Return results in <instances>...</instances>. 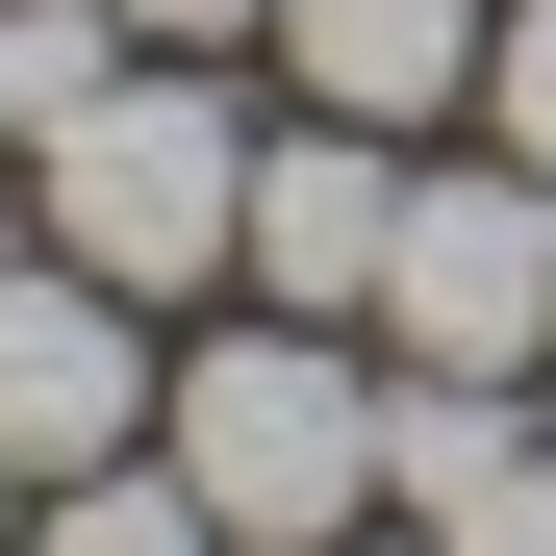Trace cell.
Returning <instances> with one entry per match:
<instances>
[{
    "label": "cell",
    "mask_w": 556,
    "mask_h": 556,
    "mask_svg": "<svg viewBox=\"0 0 556 556\" xmlns=\"http://www.w3.org/2000/svg\"><path fill=\"white\" fill-rule=\"evenodd\" d=\"M152 455L203 481L228 556H329L354 506H380V354L304 329V304H253V329H203V354L152 380Z\"/></svg>",
    "instance_id": "1"
},
{
    "label": "cell",
    "mask_w": 556,
    "mask_h": 556,
    "mask_svg": "<svg viewBox=\"0 0 556 556\" xmlns=\"http://www.w3.org/2000/svg\"><path fill=\"white\" fill-rule=\"evenodd\" d=\"M0 152H26V127H0Z\"/></svg>",
    "instance_id": "14"
},
{
    "label": "cell",
    "mask_w": 556,
    "mask_h": 556,
    "mask_svg": "<svg viewBox=\"0 0 556 556\" xmlns=\"http://www.w3.org/2000/svg\"><path fill=\"white\" fill-rule=\"evenodd\" d=\"M0 556H26V481H0Z\"/></svg>",
    "instance_id": "13"
},
{
    "label": "cell",
    "mask_w": 556,
    "mask_h": 556,
    "mask_svg": "<svg viewBox=\"0 0 556 556\" xmlns=\"http://www.w3.org/2000/svg\"><path fill=\"white\" fill-rule=\"evenodd\" d=\"M102 26H127V51H253L278 0H102Z\"/></svg>",
    "instance_id": "11"
},
{
    "label": "cell",
    "mask_w": 556,
    "mask_h": 556,
    "mask_svg": "<svg viewBox=\"0 0 556 556\" xmlns=\"http://www.w3.org/2000/svg\"><path fill=\"white\" fill-rule=\"evenodd\" d=\"M430 556H556V430H531V455H506V481H481V506H455Z\"/></svg>",
    "instance_id": "10"
},
{
    "label": "cell",
    "mask_w": 556,
    "mask_h": 556,
    "mask_svg": "<svg viewBox=\"0 0 556 556\" xmlns=\"http://www.w3.org/2000/svg\"><path fill=\"white\" fill-rule=\"evenodd\" d=\"M481 152L556 177V0H506V26H481Z\"/></svg>",
    "instance_id": "9"
},
{
    "label": "cell",
    "mask_w": 556,
    "mask_h": 556,
    "mask_svg": "<svg viewBox=\"0 0 556 556\" xmlns=\"http://www.w3.org/2000/svg\"><path fill=\"white\" fill-rule=\"evenodd\" d=\"M506 455H531V380H380V506L405 531H455Z\"/></svg>",
    "instance_id": "7"
},
{
    "label": "cell",
    "mask_w": 556,
    "mask_h": 556,
    "mask_svg": "<svg viewBox=\"0 0 556 556\" xmlns=\"http://www.w3.org/2000/svg\"><path fill=\"white\" fill-rule=\"evenodd\" d=\"M380 228H405V127H253V228H228V278L253 304H304V329H380Z\"/></svg>",
    "instance_id": "5"
},
{
    "label": "cell",
    "mask_w": 556,
    "mask_h": 556,
    "mask_svg": "<svg viewBox=\"0 0 556 556\" xmlns=\"http://www.w3.org/2000/svg\"><path fill=\"white\" fill-rule=\"evenodd\" d=\"M26 556H228V531H203V481H177V455H102V481L26 506Z\"/></svg>",
    "instance_id": "8"
},
{
    "label": "cell",
    "mask_w": 556,
    "mask_h": 556,
    "mask_svg": "<svg viewBox=\"0 0 556 556\" xmlns=\"http://www.w3.org/2000/svg\"><path fill=\"white\" fill-rule=\"evenodd\" d=\"M329 556H430V531H329Z\"/></svg>",
    "instance_id": "12"
},
{
    "label": "cell",
    "mask_w": 556,
    "mask_h": 556,
    "mask_svg": "<svg viewBox=\"0 0 556 556\" xmlns=\"http://www.w3.org/2000/svg\"><path fill=\"white\" fill-rule=\"evenodd\" d=\"M481 26L506 0H278V76H304L329 127H455L481 102Z\"/></svg>",
    "instance_id": "6"
},
{
    "label": "cell",
    "mask_w": 556,
    "mask_h": 556,
    "mask_svg": "<svg viewBox=\"0 0 556 556\" xmlns=\"http://www.w3.org/2000/svg\"><path fill=\"white\" fill-rule=\"evenodd\" d=\"M380 354H405V380H556V177H531V152L405 177V228H380Z\"/></svg>",
    "instance_id": "3"
},
{
    "label": "cell",
    "mask_w": 556,
    "mask_h": 556,
    "mask_svg": "<svg viewBox=\"0 0 556 556\" xmlns=\"http://www.w3.org/2000/svg\"><path fill=\"white\" fill-rule=\"evenodd\" d=\"M152 380H177V354L127 329V278H76L51 228L26 253H0V481H102V455H152Z\"/></svg>",
    "instance_id": "4"
},
{
    "label": "cell",
    "mask_w": 556,
    "mask_h": 556,
    "mask_svg": "<svg viewBox=\"0 0 556 556\" xmlns=\"http://www.w3.org/2000/svg\"><path fill=\"white\" fill-rule=\"evenodd\" d=\"M26 203H51L76 278L177 304V278H228V228H253V102H203V51H152V76H102L76 127H26Z\"/></svg>",
    "instance_id": "2"
}]
</instances>
